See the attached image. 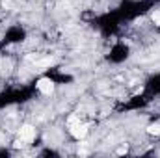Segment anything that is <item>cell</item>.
<instances>
[{
	"label": "cell",
	"instance_id": "cell-1",
	"mask_svg": "<svg viewBox=\"0 0 160 158\" xmlns=\"http://www.w3.org/2000/svg\"><path fill=\"white\" fill-rule=\"evenodd\" d=\"M69 130H71V134H73L77 140L86 138V134H88V126H86L84 123H80L77 116H71V117H69Z\"/></svg>",
	"mask_w": 160,
	"mask_h": 158
},
{
	"label": "cell",
	"instance_id": "cell-2",
	"mask_svg": "<svg viewBox=\"0 0 160 158\" xmlns=\"http://www.w3.org/2000/svg\"><path fill=\"white\" fill-rule=\"evenodd\" d=\"M19 138L24 140V141H32V140L36 138V128H34L32 125H24V126H21V130H19Z\"/></svg>",
	"mask_w": 160,
	"mask_h": 158
},
{
	"label": "cell",
	"instance_id": "cell-3",
	"mask_svg": "<svg viewBox=\"0 0 160 158\" xmlns=\"http://www.w3.org/2000/svg\"><path fill=\"white\" fill-rule=\"evenodd\" d=\"M38 89H39L43 95H50L52 91H54V82L50 78H41L38 82Z\"/></svg>",
	"mask_w": 160,
	"mask_h": 158
},
{
	"label": "cell",
	"instance_id": "cell-4",
	"mask_svg": "<svg viewBox=\"0 0 160 158\" xmlns=\"http://www.w3.org/2000/svg\"><path fill=\"white\" fill-rule=\"evenodd\" d=\"M54 62H56L54 58H45V60H41V62H39V65H41V67H47V65H52Z\"/></svg>",
	"mask_w": 160,
	"mask_h": 158
},
{
	"label": "cell",
	"instance_id": "cell-5",
	"mask_svg": "<svg viewBox=\"0 0 160 158\" xmlns=\"http://www.w3.org/2000/svg\"><path fill=\"white\" fill-rule=\"evenodd\" d=\"M147 130H149V134H160V125H151Z\"/></svg>",
	"mask_w": 160,
	"mask_h": 158
},
{
	"label": "cell",
	"instance_id": "cell-6",
	"mask_svg": "<svg viewBox=\"0 0 160 158\" xmlns=\"http://www.w3.org/2000/svg\"><path fill=\"white\" fill-rule=\"evenodd\" d=\"M151 19H153V22H155V24H157V26H160V11H155V13H153V17H151Z\"/></svg>",
	"mask_w": 160,
	"mask_h": 158
}]
</instances>
